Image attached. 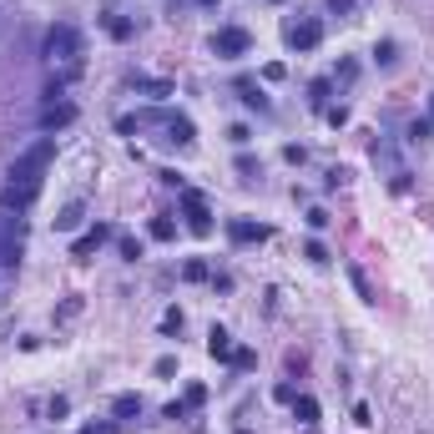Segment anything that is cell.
<instances>
[{
  "mask_svg": "<svg viewBox=\"0 0 434 434\" xmlns=\"http://www.w3.org/2000/svg\"><path fill=\"white\" fill-rule=\"evenodd\" d=\"M162 329L177 334V329H182V308H167V313H162Z\"/></svg>",
  "mask_w": 434,
  "mask_h": 434,
  "instance_id": "obj_26",
  "label": "cell"
},
{
  "mask_svg": "<svg viewBox=\"0 0 434 434\" xmlns=\"http://www.w3.org/2000/svg\"><path fill=\"white\" fill-rule=\"evenodd\" d=\"M182 278H187V283H207L212 273H207V263H202V258H187V263H182Z\"/></svg>",
  "mask_w": 434,
  "mask_h": 434,
  "instance_id": "obj_16",
  "label": "cell"
},
{
  "mask_svg": "<svg viewBox=\"0 0 434 434\" xmlns=\"http://www.w3.org/2000/svg\"><path fill=\"white\" fill-rule=\"evenodd\" d=\"M329 122L334 127H349V106H329Z\"/></svg>",
  "mask_w": 434,
  "mask_h": 434,
  "instance_id": "obj_30",
  "label": "cell"
},
{
  "mask_svg": "<svg viewBox=\"0 0 434 434\" xmlns=\"http://www.w3.org/2000/svg\"><path fill=\"white\" fill-rule=\"evenodd\" d=\"M253 51V36L243 31V26H223L212 36V56H223V61H233V56H248Z\"/></svg>",
  "mask_w": 434,
  "mask_h": 434,
  "instance_id": "obj_3",
  "label": "cell"
},
{
  "mask_svg": "<svg viewBox=\"0 0 434 434\" xmlns=\"http://www.w3.org/2000/svg\"><path fill=\"white\" fill-rule=\"evenodd\" d=\"M207 354H212L217 364H233V339H228V329H212V334H207Z\"/></svg>",
  "mask_w": 434,
  "mask_h": 434,
  "instance_id": "obj_9",
  "label": "cell"
},
{
  "mask_svg": "<svg viewBox=\"0 0 434 434\" xmlns=\"http://www.w3.org/2000/svg\"><path fill=\"white\" fill-rule=\"evenodd\" d=\"M46 56H51V61H81V36H76V26H51V31H46Z\"/></svg>",
  "mask_w": 434,
  "mask_h": 434,
  "instance_id": "obj_2",
  "label": "cell"
},
{
  "mask_svg": "<svg viewBox=\"0 0 434 434\" xmlns=\"http://www.w3.org/2000/svg\"><path fill=\"white\" fill-rule=\"evenodd\" d=\"M349 278H354V288H359V298H364V303H374V288H369V278L359 273V268H349Z\"/></svg>",
  "mask_w": 434,
  "mask_h": 434,
  "instance_id": "obj_22",
  "label": "cell"
},
{
  "mask_svg": "<svg viewBox=\"0 0 434 434\" xmlns=\"http://www.w3.org/2000/svg\"><path fill=\"white\" fill-rule=\"evenodd\" d=\"M283 76H288L283 61H268V66H263V81H283Z\"/></svg>",
  "mask_w": 434,
  "mask_h": 434,
  "instance_id": "obj_28",
  "label": "cell"
},
{
  "mask_svg": "<svg viewBox=\"0 0 434 434\" xmlns=\"http://www.w3.org/2000/svg\"><path fill=\"white\" fill-rule=\"evenodd\" d=\"M132 86L147 91V96H157V101H162V96H172V81H162V76H132Z\"/></svg>",
  "mask_w": 434,
  "mask_h": 434,
  "instance_id": "obj_11",
  "label": "cell"
},
{
  "mask_svg": "<svg viewBox=\"0 0 434 434\" xmlns=\"http://www.w3.org/2000/svg\"><path fill=\"white\" fill-rule=\"evenodd\" d=\"M238 96H243V101L253 106V112H268V96H263V91H258L253 81H238Z\"/></svg>",
  "mask_w": 434,
  "mask_h": 434,
  "instance_id": "obj_14",
  "label": "cell"
},
{
  "mask_svg": "<svg viewBox=\"0 0 434 434\" xmlns=\"http://www.w3.org/2000/svg\"><path fill=\"white\" fill-rule=\"evenodd\" d=\"M167 127H172V142H182V147H192V142H197V137H192V122H187V117H172Z\"/></svg>",
  "mask_w": 434,
  "mask_h": 434,
  "instance_id": "obj_17",
  "label": "cell"
},
{
  "mask_svg": "<svg viewBox=\"0 0 434 434\" xmlns=\"http://www.w3.org/2000/svg\"><path fill=\"white\" fill-rule=\"evenodd\" d=\"M112 414H117V419H132V414H142V399H137V394H117V399H112Z\"/></svg>",
  "mask_w": 434,
  "mask_h": 434,
  "instance_id": "obj_13",
  "label": "cell"
},
{
  "mask_svg": "<svg viewBox=\"0 0 434 434\" xmlns=\"http://www.w3.org/2000/svg\"><path fill=\"white\" fill-rule=\"evenodd\" d=\"M323 41V21H298V26H288V46L293 51H313Z\"/></svg>",
  "mask_w": 434,
  "mask_h": 434,
  "instance_id": "obj_6",
  "label": "cell"
},
{
  "mask_svg": "<svg viewBox=\"0 0 434 434\" xmlns=\"http://www.w3.org/2000/svg\"><path fill=\"white\" fill-rule=\"evenodd\" d=\"M429 137H434V122H429V117H419V122H409V142H419V147H424Z\"/></svg>",
  "mask_w": 434,
  "mask_h": 434,
  "instance_id": "obj_19",
  "label": "cell"
},
{
  "mask_svg": "<svg viewBox=\"0 0 434 434\" xmlns=\"http://www.w3.org/2000/svg\"><path fill=\"white\" fill-rule=\"evenodd\" d=\"M273 6H283V0H273Z\"/></svg>",
  "mask_w": 434,
  "mask_h": 434,
  "instance_id": "obj_36",
  "label": "cell"
},
{
  "mask_svg": "<svg viewBox=\"0 0 434 434\" xmlns=\"http://www.w3.org/2000/svg\"><path fill=\"white\" fill-rule=\"evenodd\" d=\"M66 409H71V399H66V394H56V399L46 404V414H51V419H66Z\"/></svg>",
  "mask_w": 434,
  "mask_h": 434,
  "instance_id": "obj_24",
  "label": "cell"
},
{
  "mask_svg": "<svg viewBox=\"0 0 434 434\" xmlns=\"http://www.w3.org/2000/svg\"><path fill=\"white\" fill-rule=\"evenodd\" d=\"M187 409H197V404H207V389L202 384H187V399H182Z\"/></svg>",
  "mask_w": 434,
  "mask_h": 434,
  "instance_id": "obj_27",
  "label": "cell"
},
{
  "mask_svg": "<svg viewBox=\"0 0 434 434\" xmlns=\"http://www.w3.org/2000/svg\"><path fill=\"white\" fill-rule=\"evenodd\" d=\"M76 122V106L71 101H51L46 112H41V132H61V127H71Z\"/></svg>",
  "mask_w": 434,
  "mask_h": 434,
  "instance_id": "obj_7",
  "label": "cell"
},
{
  "mask_svg": "<svg viewBox=\"0 0 434 434\" xmlns=\"http://www.w3.org/2000/svg\"><path fill=\"white\" fill-rule=\"evenodd\" d=\"M308 228L323 233V228H329V212H323V207H308Z\"/></svg>",
  "mask_w": 434,
  "mask_h": 434,
  "instance_id": "obj_25",
  "label": "cell"
},
{
  "mask_svg": "<svg viewBox=\"0 0 434 434\" xmlns=\"http://www.w3.org/2000/svg\"><path fill=\"white\" fill-rule=\"evenodd\" d=\"M228 238H233V243H268V228H263V223H248V217H233V223H228Z\"/></svg>",
  "mask_w": 434,
  "mask_h": 434,
  "instance_id": "obj_8",
  "label": "cell"
},
{
  "mask_svg": "<svg viewBox=\"0 0 434 434\" xmlns=\"http://www.w3.org/2000/svg\"><path fill=\"white\" fill-rule=\"evenodd\" d=\"M228 137H233V142H238V147H248V142H253V132H248V127H243V122H238V127H233V132H228Z\"/></svg>",
  "mask_w": 434,
  "mask_h": 434,
  "instance_id": "obj_31",
  "label": "cell"
},
{
  "mask_svg": "<svg viewBox=\"0 0 434 434\" xmlns=\"http://www.w3.org/2000/svg\"><path fill=\"white\" fill-rule=\"evenodd\" d=\"M106 36H112V41H127V36H132V21H127V16H106Z\"/></svg>",
  "mask_w": 434,
  "mask_h": 434,
  "instance_id": "obj_18",
  "label": "cell"
},
{
  "mask_svg": "<svg viewBox=\"0 0 434 434\" xmlns=\"http://www.w3.org/2000/svg\"><path fill=\"white\" fill-rule=\"evenodd\" d=\"M117 248H122V258H127V263H137V258H142V243H137V238H117Z\"/></svg>",
  "mask_w": 434,
  "mask_h": 434,
  "instance_id": "obj_23",
  "label": "cell"
},
{
  "mask_svg": "<svg viewBox=\"0 0 434 434\" xmlns=\"http://www.w3.org/2000/svg\"><path fill=\"white\" fill-rule=\"evenodd\" d=\"M112 238H117V233H112V228H106V223H96V228H91V233H81V238H76V243H71V258H76V263H86V258H91V253H96V248H101V243H112Z\"/></svg>",
  "mask_w": 434,
  "mask_h": 434,
  "instance_id": "obj_5",
  "label": "cell"
},
{
  "mask_svg": "<svg viewBox=\"0 0 434 434\" xmlns=\"http://www.w3.org/2000/svg\"><path fill=\"white\" fill-rule=\"evenodd\" d=\"M329 6H334V11H354V0H329Z\"/></svg>",
  "mask_w": 434,
  "mask_h": 434,
  "instance_id": "obj_33",
  "label": "cell"
},
{
  "mask_svg": "<svg viewBox=\"0 0 434 434\" xmlns=\"http://www.w3.org/2000/svg\"><path fill=\"white\" fill-rule=\"evenodd\" d=\"M303 258H308V263H318V268H323V263H329V248H323V243H318V238H308V243H303Z\"/></svg>",
  "mask_w": 434,
  "mask_h": 434,
  "instance_id": "obj_20",
  "label": "cell"
},
{
  "mask_svg": "<svg viewBox=\"0 0 434 434\" xmlns=\"http://www.w3.org/2000/svg\"><path fill=\"white\" fill-rule=\"evenodd\" d=\"M238 172H243V177H248V182H253V177H258V162H253V157H248V152H243V157H238Z\"/></svg>",
  "mask_w": 434,
  "mask_h": 434,
  "instance_id": "obj_29",
  "label": "cell"
},
{
  "mask_svg": "<svg viewBox=\"0 0 434 434\" xmlns=\"http://www.w3.org/2000/svg\"><path fill=\"white\" fill-rule=\"evenodd\" d=\"M293 414H298L303 424H318V399H313V394H293Z\"/></svg>",
  "mask_w": 434,
  "mask_h": 434,
  "instance_id": "obj_12",
  "label": "cell"
},
{
  "mask_svg": "<svg viewBox=\"0 0 434 434\" xmlns=\"http://www.w3.org/2000/svg\"><path fill=\"white\" fill-rule=\"evenodd\" d=\"M429 122H434V96H429Z\"/></svg>",
  "mask_w": 434,
  "mask_h": 434,
  "instance_id": "obj_35",
  "label": "cell"
},
{
  "mask_svg": "<svg viewBox=\"0 0 434 434\" xmlns=\"http://www.w3.org/2000/svg\"><path fill=\"white\" fill-rule=\"evenodd\" d=\"M51 157H56V137H41L36 147H26V152L11 162V172H6L0 207H6V212H26V207L41 197V177H46V167H51Z\"/></svg>",
  "mask_w": 434,
  "mask_h": 434,
  "instance_id": "obj_1",
  "label": "cell"
},
{
  "mask_svg": "<svg viewBox=\"0 0 434 434\" xmlns=\"http://www.w3.org/2000/svg\"><path fill=\"white\" fill-rule=\"evenodd\" d=\"M157 243H172L177 238V223H172V217H152V228H147Z\"/></svg>",
  "mask_w": 434,
  "mask_h": 434,
  "instance_id": "obj_15",
  "label": "cell"
},
{
  "mask_svg": "<svg viewBox=\"0 0 434 434\" xmlns=\"http://www.w3.org/2000/svg\"><path fill=\"white\" fill-rule=\"evenodd\" d=\"M233 364L238 369H253V349H233Z\"/></svg>",
  "mask_w": 434,
  "mask_h": 434,
  "instance_id": "obj_32",
  "label": "cell"
},
{
  "mask_svg": "<svg viewBox=\"0 0 434 434\" xmlns=\"http://www.w3.org/2000/svg\"><path fill=\"white\" fill-rule=\"evenodd\" d=\"M81 434H112V429H81Z\"/></svg>",
  "mask_w": 434,
  "mask_h": 434,
  "instance_id": "obj_34",
  "label": "cell"
},
{
  "mask_svg": "<svg viewBox=\"0 0 434 434\" xmlns=\"http://www.w3.org/2000/svg\"><path fill=\"white\" fill-rule=\"evenodd\" d=\"M182 207H187V233H192V238H212V212H207V197H202V192H182Z\"/></svg>",
  "mask_w": 434,
  "mask_h": 434,
  "instance_id": "obj_4",
  "label": "cell"
},
{
  "mask_svg": "<svg viewBox=\"0 0 434 434\" xmlns=\"http://www.w3.org/2000/svg\"><path fill=\"white\" fill-rule=\"evenodd\" d=\"M308 91H313V106H323V112H329V91H334V81H313Z\"/></svg>",
  "mask_w": 434,
  "mask_h": 434,
  "instance_id": "obj_21",
  "label": "cell"
},
{
  "mask_svg": "<svg viewBox=\"0 0 434 434\" xmlns=\"http://www.w3.org/2000/svg\"><path fill=\"white\" fill-rule=\"evenodd\" d=\"M81 217H86V207H81V202H66V207L56 212V233H76Z\"/></svg>",
  "mask_w": 434,
  "mask_h": 434,
  "instance_id": "obj_10",
  "label": "cell"
}]
</instances>
